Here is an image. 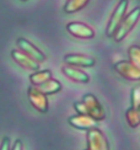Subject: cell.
<instances>
[{
  "label": "cell",
  "mask_w": 140,
  "mask_h": 150,
  "mask_svg": "<svg viewBox=\"0 0 140 150\" xmlns=\"http://www.w3.org/2000/svg\"><path fill=\"white\" fill-rule=\"evenodd\" d=\"M136 87H138V90H139V91H140V85H139V86H136Z\"/></svg>",
  "instance_id": "cell-21"
},
{
  "label": "cell",
  "mask_w": 140,
  "mask_h": 150,
  "mask_svg": "<svg viewBox=\"0 0 140 150\" xmlns=\"http://www.w3.org/2000/svg\"><path fill=\"white\" fill-rule=\"evenodd\" d=\"M66 30L71 36L80 40H91L95 37L93 28H91L90 26H87L86 23H82V22H78V21L69 22L66 25Z\"/></svg>",
  "instance_id": "cell-8"
},
{
  "label": "cell",
  "mask_w": 140,
  "mask_h": 150,
  "mask_svg": "<svg viewBox=\"0 0 140 150\" xmlns=\"http://www.w3.org/2000/svg\"><path fill=\"white\" fill-rule=\"evenodd\" d=\"M74 108H75L76 112H78V115H85V116H88V113H87V108H86L85 103L82 102V101L75 102V103H74Z\"/></svg>",
  "instance_id": "cell-18"
},
{
  "label": "cell",
  "mask_w": 140,
  "mask_h": 150,
  "mask_svg": "<svg viewBox=\"0 0 140 150\" xmlns=\"http://www.w3.org/2000/svg\"><path fill=\"white\" fill-rule=\"evenodd\" d=\"M11 57L18 65L25 68V69H27V70L37 71L38 69H40V63L36 62V60H33L32 58H30L27 54H25L23 52H21L20 49H18V51L17 49L12 51L11 52Z\"/></svg>",
  "instance_id": "cell-10"
},
{
  "label": "cell",
  "mask_w": 140,
  "mask_h": 150,
  "mask_svg": "<svg viewBox=\"0 0 140 150\" xmlns=\"http://www.w3.org/2000/svg\"><path fill=\"white\" fill-rule=\"evenodd\" d=\"M86 150H110V143H108L105 134L97 127L87 130Z\"/></svg>",
  "instance_id": "cell-3"
},
{
  "label": "cell",
  "mask_w": 140,
  "mask_h": 150,
  "mask_svg": "<svg viewBox=\"0 0 140 150\" xmlns=\"http://www.w3.org/2000/svg\"><path fill=\"white\" fill-rule=\"evenodd\" d=\"M52 79V73L50 70H40V71H35L33 74H31L30 80L32 83V86H40L44 84L46 81Z\"/></svg>",
  "instance_id": "cell-14"
},
{
  "label": "cell",
  "mask_w": 140,
  "mask_h": 150,
  "mask_svg": "<svg viewBox=\"0 0 140 150\" xmlns=\"http://www.w3.org/2000/svg\"><path fill=\"white\" fill-rule=\"evenodd\" d=\"M38 90H40L42 93H44L46 96L48 95H53V93H57V92H59L62 90V84L59 83L58 80H55V79H50L48 81H46L44 84L40 85V86H36Z\"/></svg>",
  "instance_id": "cell-13"
},
{
  "label": "cell",
  "mask_w": 140,
  "mask_h": 150,
  "mask_svg": "<svg viewBox=\"0 0 140 150\" xmlns=\"http://www.w3.org/2000/svg\"><path fill=\"white\" fill-rule=\"evenodd\" d=\"M140 18V8H135L134 10H132L127 16H124V18L120 22L119 27L117 28L116 33L113 36V40L116 42H122L127 36L129 35V32L135 27L136 22Z\"/></svg>",
  "instance_id": "cell-1"
},
{
  "label": "cell",
  "mask_w": 140,
  "mask_h": 150,
  "mask_svg": "<svg viewBox=\"0 0 140 150\" xmlns=\"http://www.w3.org/2000/svg\"><path fill=\"white\" fill-rule=\"evenodd\" d=\"M128 55H129V62L140 69V46H132L128 49Z\"/></svg>",
  "instance_id": "cell-16"
},
{
  "label": "cell",
  "mask_w": 140,
  "mask_h": 150,
  "mask_svg": "<svg viewBox=\"0 0 140 150\" xmlns=\"http://www.w3.org/2000/svg\"><path fill=\"white\" fill-rule=\"evenodd\" d=\"M0 150H11V146H10V138L5 137L3 139L1 144H0Z\"/></svg>",
  "instance_id": "cell-19"
},
{
  "label": "cell",
  "mask_w": 140,
  "mask_h": 150,
  "mask_svg": "<svg viewBox=\"0 0 140 150\" xmlns=\"http://www.w3.org/2000/svg\"><path fill=\"white\" fill-rule=\"evenodd\" d=\"M120 76L129 81H140V69L134 67L129 60H120L113 65Z\"/></svg>",
  "instance_id": "cell-6"
},
{
  "label": "cell",
  "mask_w": 140,
  "mask_h": 150,
  "mask_svg": "<svg viewBox=\"0 0 140 150\" xmlns=\"http://www.w3.org/2000/svg\"><path fill=\"white\" fill-rule=\"evenodd\" d=\"M62 71L64 73L65 76H68L70 80L75 81V83H85L86 84L90 81V76H88L84 70H81L80 68L65 64V65H63Z\"/></svg>",
  "instance_id": "cell-12"
},
{
  "label": "cell",
  "mask_w": 140,
  "mask_h": 150,
  "mask_svg": "<svg viewBox=\"0 0 140 150\" xmlns=\"http://www.w3.org/2000/svg\"><path fill=\"white\" fill-rule=\"evenodd\" d=\"M27 96H28V100H30V103L32 105L37 111H40L41 113H46V112L48 111V107H49L48 98L44 93H42L40 90H38L36 86L28 87Z\"/></svg>",
  "instance_id": "cell-7"
},
{
  "label": "cell",
  "mask_w": 140,
  "mask_h": 150,
  "mask_svg": "<svg viewBox=\"0 0 140 150\" xmlns=\"http://www.w3.org/2000/svg\"><path fill=\"white\" fill-rule=\"evenodd\" d=\"M88 1H90V0H69L64 6V11L66 14L76 12V11L81 10L82 8H85Z\"/></svg>",
  "instance_id": "cell-15"
},
{
  "label": "cell",
  "mask_w": 140,
  "mask_h": 150,
  "mask_svg": "<svg viewBox=\"0 0 140 150\" xmlns=\"http://www.w3.org/2000/svg\"><path fill=\"white\" fill-rule=\"evenodd\" d=\"M97 123L91 118L90 116H85V115H76L69 118V124L73 126L76 129H81V130H88L91 128H96Z\"/></svg>",
  "instance_id": "cell-11"
},
{
  "label": "cell",
  "mask_w": 140,
  "mask_h": 150,
  "mask_svg": "<svg viewBox=\"0 0 140 150\" xmlns=\"http://www.w3.org/2000/svg\"><path fill=\"white\" fill-rule=\"evenodd\" d=\"M16 45L18 47L21 52H23L25 54H27L30 58H32L33 60L38 62V63H42L47 59V55L44 54L40 48H37L32 42H30L28 40L23 38V37H20V38H17L16 41Z\"/></svg>",
  "instance_id": "cell-5"
},
{
  "label": "cell",
  "mask_w": 140,
  "mask_h": 150,
  "mask_svg": "<svg viewBox=\"0 0 140 150\" xmlns=\"http://www.w3.org/2000/svg\"><path fill=\"white\" fill-rule=\"evenodd\" d=\"M21 1H26V0H21Z\"/></svg>",
  "instance_id": "cell-22"
},
{
  "label": "cell",
  "mask_w": 140,
  "mask_h": 150,
  "mask_svg": "<svg viewBox=\"0 0 140 150\" xmlns=\"http://www.w3.org/2000/svg\"><path fill=\"white\" fill-rule=\"evenodd\" d=\"M125 120L132 128H136L140 126V117L138 115V112L133 107H130L125 112Z\"/></svg>",
  "instance_id": "cell-17"
},
{
  "label": "cell",
  "mask_w": 140,
  "mask_h": 150,
  "mask_svg": "<svg viewBox=\"0 0 140 150\" xmlns=\"http://www.w3.org/2000/svg\"><path fill=\"white\" fill-rule=\"evenodd\" d=\"M82 102L85 103L86 108H87V113L91 118H93L96 122L105 120V117H106L105 110L96 96H93L92 93H87V95L82 97Z\"/></svg>",
  "instance_id": "cell-4"
},
{
  "label": "cell",
  "mask_w": 140,
  "mask_h": 150,
  "mask_svg": "<svg viewBox=\"0 0 140 150\" xmlns=\"http://www.w3.org/2000/svg\"><path fill=\"white\" fill-rule=\"evenodd\" d=\"M64 62L65 64L76 68H91L96 63L95 58L85 54H66L64 57Z\"/></svg>",
  "instance_id": "cell-9"
},
{
  "label": "cell",
  "mask_w": 140,
  "mask_h": 150,
  "mask_svg": "<svg viewBox=\"0 0 140 150\" xmlns=\"http://www.w3.org/2000/svg\"><path fill=\"white\" fill-rule=\"evenodd\" d=\"M11 150H23V145H22V142H21L20 139H17V140L15 142L14 146L11 148Z\"/></svg>",
  "instance_id": "cell-20"
},
{
  "label": "cell",
  "mask_w": 140,
  "mask_h": 150,
  "mask_svg": "<svg viewBox=\"0 0 140 150\" xmlns=\"http://www.w3.org/2000/svg\"><path fill=\"white\" fill-rule=\"evenodd\" d=\"M127 8H128V0H119V3L117 4L116 9L112 12L111 18H110V22L107 25V30H106V33L108 37H113L114 33H116L117 28L119 27L120 22L124 18L125 16V11Z\"/></svg>",
  "instance_id": "cell-2"
}]
</instances>
